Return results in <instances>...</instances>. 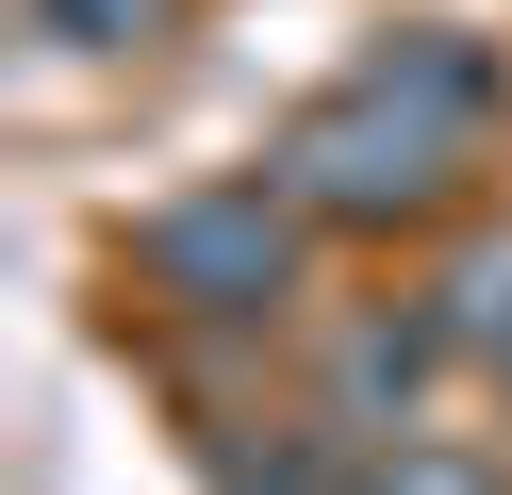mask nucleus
<instances>
[{
	"label": "nucleus",
	"instance_id": "nucleus-1",
	"mask_svg": "<svg viewBox=\"0 0 512 495\" xmlns=\"http://www.w3.org/2000/svg\"><path fill=\"white\" fill-rule=\"evenodd\" d=\"M281 198H314V215H430L446 198V116H413V99H331V116H298V149H281Z\"/></svg>",
	"mask_w": 512,
	"mask_h": 495
},
{
	"label": "nucleus",
	"instance_id": "nucleus-2",
	"mask_svg": "<svg viewBox=\"0 0 512 495\" xmlns=\"http://www.w3.org/2000/svg\"><path fill=\"white\" fill-rule=\"evenodd\" d=\"M133 248H149V281H166L182 314H265V297H281V264H298V248H281V198H265V182L166 198Z\"/></svg>",
	"mask_w": 512,
	"mask_h": 495
},
{
	"label": "nucleus",
	"instance_id": "nucleus-3",
	"mask_svg": "<svg viewBox=\"0 0 512 495\" xmlns=\"http://www.w3.org/2000/svg\"><path fill=\"white\" fill-rule=\"evenodd\" d=\"M364 83H380V99H413V116H446V132H479V116H496V66H479L463 33H397Z\"/></svg>",
	"mask_w": 512,
	"mask_h": 495
},
{
	"label": "nucleus",
	"instance_id": "nucleus-4",
	"mask_svg": "<svg viewBox=\"0 0 512 495\" xmlns=\"http://www.w3.org/2000/svg\"><path fill=\"white\" fill-rule=\"evenodd\" d=\"M413 380H430V330H397V314H380V330H347V363H331L347 429H364V413H413Z\"/></svg>",
	"mask_w": 512,
	"mask_h": 495
},
{
	"label": "nucleus",
	"instance_id": "nucleus-5",
	"mask_svg": "<svg viewBox=\"0 0 512 495\" xmlns=\"http://www.w3.org/2000/svg\"><path fill=\"white\" fill-rule=\"evenodd\" d=\"M446 330H463L479 363H512V248H479L463 281H446Z\"/></svg>",
	"mask_w": 512,
	"mask_h": 495
},
{
	"label": "nucleus",
	"instance_id": "nucleus-6",
	"mask_svg": "<svg viewBox=\"0 0 512 495\" xmlns=\"http://www.w3.org/2000/svg\"><path fill=\"white\" fill-rule=\"evenodd\" d=\"M34 17H50V33H67V50H133V33H149V17H166V0H34Z\"/></svg>",
	"mask_w": 512,
	"mask_h": 495
},
{
	"label": "nucleus",
	"instance_id": "nucleus-7",
	"mask_svg": "<svg viewBox=\"0 0 512 495\" xmlns=\"http://www.w3.org/2000/svg\"><path fill=\"white\" fill-rule=\"evenodd\" d=\"M364 495H496V479H479V462H380Z\"/></svg>",
	"mask_w": 512,
	"mask_h": 495
}]
</instances>
